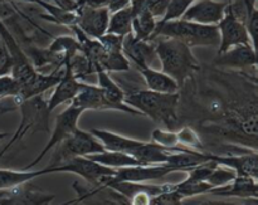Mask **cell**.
<instances>
[{
  "label": "cell",
  "instance_id": "cell-17",
  "mask_svg": "<svg viewBox=\"0 0 258 205\" xmlns=\"http://www.w3.org/2000/svg\"><path fill=\"white\" fill-rule=\"evenodd\" d=\"M70 105L83 111H118V108L106 100L98 86L82 83L78 95L70 102Z\"/></svg>",
  "mask_w": 258,
  "mask_h": 205
},
{
  "label": "cell",
  "instance_id": "cell-27",
  "mask_svg": "<svg viewBox=\"0 0 258 205\" xmlns=\"http://www.w3.org/2000/svg\"><path fill=\"white\" fill-rule=\"evenodd\" d=\"M179 205H257V199H249V200H233L231 198H218L213 195H199L194 198L185 199Z\"/></svg>",
  "mask_w": 258,
  "mask_h": 205
},
{
  "label": "cell",
  "instance_id": "cell-20",
  "mask_svg": "<svg viewBox=\"0 0 258 205\" xmlns=\"http://www.w3.org/2000/svg\"><path fill=\"white\" fill-rule=\"evenodd\" d=\"M90 133L95 136L106 151H116V153H125L130 155L131 151L141 145L144 141L136 140V139L126 138L120 133L112 132L108 130H100V128H92Z\"/></svg>",
  "mask_w": 258,
  "mask_h": 205
},
{
  "label": "cell",
  "instance_id": "cell-9",
  "mask_svg": "<svg viewBox=\"0 0 258 205\" xmlns=\"http://www.w3.org/2000/svg\"><path fill=\"white\" fill-rule=\"evenodd\" d=\"M75 25L92 39H98L107 32L110 12L107 7L91 8L80 5L75 9Z\"/></svg>",
  "mask_w": 258,
  "mask_h": 205
},
{
  "label": "cell",
  "instance_id": "cell-25",
  "mask_svg": "<svg viewBox=\"0 0 258 205\" xmlns=\"http://www.w3.org/2000/svg\"><path fill=\"white\" fill-rule=\"evenodd\" d=\"M158 20L146 10H141L134 14L133 18V32L131 34L140 40H150L155 32Z\"/></svg>",
  "mask_w": 258,
  "mask_h": 205
},
{
  "label": "cell",
  "instance_id": "cell-15",
  "mask_svg": "<svg viewBox=\"0 0 258 205\" xmlns=\"http://www.w3.org/2000/svg\"><path fill=\"white\" fill-rule=\"evenodd\" d=\"M211 160L218 165L232 169L237 176L256 179L258 175V154L257 151H249L238 155H213L211 154Z\"/></svg>",
  "mask_w": 258,
  "mask_h": 205
},
{
  "label": "cell",
  "instance_id": "cell-36",
  "mask_svg": "<svg viewBox=\"0 0 258 205\" xmlns=\"http://www.w3.org/2000/svg\"><path fill=\"white\" fill-rule=\"evenodd\" d=\"M62 205H77V204H76V200H71V201H68V203H64Z\"/></svg>",
  "mask_w": 258,
  "mask_h": 205
},
{
  "label": "cell",
  "instance_id": "cell-5",
  "mask_svg": "<svg viewBox=\"0 0 258 205\" xmlns=\"http://www.w3.org/2000/svg\"><path fill=\"white\" fill-rule=\"evenodd\" d=\"M102 151H105L103 146L95 136L91 135L90 131L86 132L77 128L59 145L55 146V150L47 168H54L71 159L85 158V156L102 153Z\"/></svg>",
  "mask_w": 258,
  "mask_h": 205
},
{
  "label": "cell",
  "instance_id": "cell-3",
  "mask_svg": "<svg viewBox=\"0 0 258 205\" xmlns=\"http://www.w3.org/2000/svg\"><path fill=\"white\" fill-rule=\"evenodd\" d=\"M171 38L194 47H218L219 33L217 25H202L184 19L156 23L151 42L156 38Z\"/></svg>",
  "mask_w": 258,
  "mask_h": 205
},
{
  "label": "cell",
  "instance_id": "cell-38",
  "mask_svg": "<svg viewBox=\"0 0 258 205\" xmlns=\"http://www.w3.org/2000/svg\"><path fill=\"white\" fill-rule=\"evenodd\" d=\"M125 205H128V201H127V203H126V204H125Z\"/></svg>",
  "mask_w": 258,
  "mask_h": 205
},
{
  "label": "cell",
  "instance_id": "cell-35",
  "mask_svg": "<svg viewBox=\"0 0 258 205\" xmlns=\"http://www.w3.org/2000/svg\"><path fill=\"white\" fill-rule=\"evenodd\" d=\"M8 136H9V133L8 132H0V141H3L4 139H7Z\"/></svg>",
  "mask_w": 258,
  "mask_h": 205
},
{
  "label": "cell",
  "instance_id": "cell-32",
  "mask_svg": "<svg viewBox=\"0 0 258 205\" xmlns=\"http://www.w3.org/2000/svg\"><path fill=\"white\" fill-rule=\"evenodd\" d=\"M10 70H12V58L4 39L0 35V76L9 75Z\"/></svg>",
  "mask_w": 258,
  "mask_h": 205
},
{
  "label": "cell",
  "instance_id": "cell-26",
  "mask_svg": "<svg viewBox=\"0 0 258 205\" xmlns=\"http://www.w3.org/2000/svg\"><path fill=\"white\" fill-rule=\"evenodd\" d=\"M176 136H178L179 145L181 148H185L188 150L199 151V153H206V148H204L201 135L191 126L184 125L179 127V130H176Z\"/></svg>",
  "mask_w": 258,
  "mask_h": 205
},
{
  "label": "cell",
  "instance_id": "cell-8",
  "mask_svg": "<svg viewBox=\"0 0 258 205\" xmlns=\"http://www.w3.org/2000/svg\"><path fill=\"white\" fill-rule=\"evenodd\" d=\"M217 28H218L219 33L218 54L227 52L228 49L237 47V45H253L248 32H247L246 25L234 17L231 8H229V3L227 5L224 17L217 24Z\"/></svg>",
  "mask_w": 258,
  "mask_h": 205
},
{
  "label": "cell",
  "instance_id": "cell-12",
  "mask_svg": "<svg viewBox=\"0 0 258 205\" xmlns=\"http://www.w3.org/2000/svg\"><path fill=\"white\" fill-rule=\"evenodd\" d=\"M213 64L221 68H228V70L256 71V47L251 44L237 45V47L228 49L227 52L217 54V57L213 60Z\"/></svg>",
  "mask_w": 258,
  "mask_h": 205
},
{
  "label": "cell",
  "instance_id": "cell-1",
  "mask_svg": "<svg viewBox=\"0 0 258 205\" xmlns=\"http://www.w3.org/2000/svg\"><path fill=\"white\" fill-rule=\"evenodd\" d=\"M123 102L154 122L163 125L165 130L176 131L180 127L179 102L180 92L159 93L144 88H136L125 92Z\"/></svg>",
  "mask_w": 258,
  "mask_h": 205
},
{
  "label": "cell",
  "instance_id": "cell-31",
  "mask_svg": "<svg viewBox=\"0 0 258 205\" xmlns=\"http://www.w3.org/2000/svg\"><path fill=\"white\" fill-rule=\"evenodd\" d=\"M19 95V86L10 75L0 76V100L3 98H15Z\"/></svg>",
  "mask_w": 258,
  "mask_h": 205
},
{
  "label": "cell",
  "instance_id": "cell-37",
  "mask_svg": "<svg viewBox=\"0 0 258 205\" xmlns=\"http://www.w3.org/2000/svg\"><path fill=\"white\" fill-rule=\"evenodd\" d=\"M224 2H228V3H231V2H232V0H224Z\"/></svg>",
  "mask_w": 258,
  "mask_h": 205
},
{
  "label": "cell",
  "instance_id": "cell-2",
  "mask_svg": "<svg viewBox=\"0 0 258 205\" xmlns=\"http://www.w3.org/2000/svg\"><path fill=\"white\" fill-rule=\"evenodd\" d=\"M153 42L155 43L156 57L161 64V71L170 76L181 90L201 70L193 49L180 40L171 38L160 37Z\"/></svg>",
  "mask_w": 258,
  "mask_h": 205
},
{
  "label": "cell",
  "instance_id": "cell-29",
  "mask_svg": "<svg viewBox=\"0 0 258 205\" xmlns=\"http://www.w3.org/2000/svg\"><path fill=\"white\" fill-rule=\"evenodd\" d=\"M237 174L234 173L232 169L226 168L223 165H217L216 168L213 169L209 176L207 178L206 183L211 186L212 189L221 188V186L227 185L231 181H233L236 179Z\"/></svg>",
  "mask_w": 258,
  "mask_h": 205
},
{
  "label": "cell",
  "instance_id": "cell-14",
  "mask_svg": "<svg viewBox=\"0 0 258 205\" xmlns=\"http://www.w3.org/2000/svg\"><path fill=\"white\" fill-rule=\"evenodd\" d=\"M122 53L128 62H133L136 68L153 67L154 62L158 59L155 50V43L151 40L136 39L133 34L123 37Z\"/></svg>",
  "mask_w": 258,
  "mask_h": 205
},
{
  "label": "cell",
  "instance_id": "cell-34",
  "mask_svg": "<svg viewBox=\"0 0 258 205\" xmlns=\"http://www.w3.org/2000/svg\"><path fill=\"white\" fill-rule=\"evenodd\" d=\"M108 3H110V0H77L76 2V7L85 5V7L91 8H103L107 7Z\"/></svg>",
  "mask_w": 258,
  "mask_h": 205
},
{
  "label": "cell",
  "instance_id": "cell-30",
  "mask_svg": "<svg viewBox=\"0 0 258 205\" xmlns=\"http://www.w3.org/2000/svg\"><path fill=\"white\" fill-rule=\"evenodd\" d=\"M193 2L194 0H169L165 14L158 23H166L171 22V20L181 19Z\"/></svg>",
  "mask_w": 258,
  "mask_h": 205
},
{
  "label": "cell",
  "instance_id": "cell-4",
  "mask_svg": "<svg viewBox=\"0 0 258 205\" xmlns=\"http://www.w3.org/2000/svg\"><path fill=\"white\" fill-rule=\"evenodd\" d=\"M20 111V123L9 143L0 151V158L14 145L15 143L24 139L27 135L37 132H50L49 111L47 107V100L43 95L28 98L17 106Z\"/></svg>",
  "mask_w": 258,
  "mask_h": 205
},
{
  "label": "cell",
  "instance_id": "cell-6",
  "mask_svg": "<svg viewBox=\"0 0 258 205\" xmlns=\"http://www.w3.org/2000/svg\"><path fill=\"white\" fill-rule=\"evenodd\" d=\"M48 174L71 173L81 176L92 188H103L110 178L116 174V170L100 165L88 158H75L54 168H45Z\"/></svg>",
  "mask_w": 258,
  "mask_h": 205
},
{
  "label": "cell",
  "instance_id": "cell-19",
  "mask_svg": "<svg viewBox=\"0 0 258 205\" xmlns=\"http://www.w3.org/2000/svg\"><path fill=\"white\" fill-rule=\"evenodd\" d=\"M96 75H97L98 81L97 86L102 91L106 100L118 108V112L128 113V115L133 116H141L143 117V115L139 111L134 110V108H131L130 106H127L123 102L125 101V91L111 78L110 73L106 72V71H98Z\"/></svg>",
  "mask_w": 258,
  "mask_h": 205
},
{
  "label": "cell",
  "instance_id": "cell-24",
  "mask_svg": "<svg viewBox=\"0 0 258 205\" xmlns=\"http://www.w3.org/2000/svg\"><path fill=\"white\" fill-rule=\"evenodd\" d=\"M133 9L131 5L123 9L111 13L108 19L107 32L108 34H115L118 37H126L133 32Z\"/></svg>",
  "mask_w": 258,
  "mask_h": 205
},
{
  "label": "cell",
  "instance_id": "cell-21",
  "mask_svg": "<svg viewBox=\"0 0 258 205\" xmlns=\"http://www.w3.org/2000/svg\"><path fill=\"white\" fill-rule=\"evenodd\" d=\"M141 77L144 78L146 83L148 90L154 91V92L159 93H178L180 92V87L178 83L164 73L163 71H158L154 67H144V68H136Z\"/></svg>",
  "mask_w": 258,
  "mask_h": 205
},
{
  "label": "cell",
  "instance_id": "cell-18",
  "mask_svg": "<svg viewBox=\"0 0 258 205\" xmlns=\"http://www.w3.org/2000/svg\"><path fill=\"white\" fill-rule=\"evenodd\" d=\"M208 195L218 196V198L241 199V200L257 199V180L256 179L244 178V176H236V179L227 185L209 190Z\"/></svg>",
  "mask_w": 258,
  "mask_h": 205
},
{
  "label": "cell",
  "instance_id": "cell-23",
  "mask_svg": "<svg viewBox=\"0 0 258 205\" xmlns=\"http://www.w3.org/2000/svg\"><path fill=\"white\" fill-rule=\"evenodd\" d=\"M90 160L106 166V168L118 170L123 168H133V166H143L135 158L125 153H116V151H102V153L92 154L86 156Z\"/></svg>",
  "mask_w": 258,
  "mask_h": 205
},
{
  "label": "cell",
  "instance_id": "cell-11",
  "mask_svg": "<svg viewBox=\"0 0 258 205\" xmlns=\"http://www.w3.org/2000/svg\"><path fill=\"white\" fill-rule=\"evenodd\" d=\"M228 2L194 0L181 19L202 25H217L226 13Z\"/></svg>",
  "mask_w": 258,
  "mask_h": 205
},
{
  "label": "cell",
  "instance_id": "cell-7",
  "mask_svg": "<svg viewBox=\"0 0 258 205\" xmlns=\"http://www.w3.org/2000/svg\"><path fill=\"white\" fill-rule=\"evenodd\" d=\"M85 112L81 108L75 107L72 105H68V107H66L62 112L58 115L57 121H55L54 128H53L52 133H50L49 141L47 143V145L44 146L42 151H40L39 155L24 168V170H30L34 166H37L38 164L42 161V159L47 155V153H49L52 149H54L55 146L59 145L64 139H67L71 133L75 132L78 128V121L80 117L82 116V113Z\"/></svg>",
  "mask_w": 258,
  "mask_h": 205
},
{
  "label": "cell",
  "instance_id": "cell-10",
  "mask_svg": "<svg viewBox=\"0 0 258 205\" xmlns=\"http://www.w3.org/2000/svg\"><path fill=\"white\" fill-rule=\"evenodd\" d=\"M54 199V194L42 190L32 181L0 191V205H49Z\"/></svg>",
  "mask_w": 258,
  "mask_h": 205
},
{
  "label": "cell",
  "instance_id": "cell-13",
  "mask_svg": "<svg viewBox=\"0 0 258 205\" xmlns=\"http://www.w3.org/2000/svg\"><path fill=\"white\" fill-rule=\"evenodd\" d=\"M174 169L168 165H143L133 166V168H123L116 170V174L107 180L105 186L108 183H148V181L163 179L164 176L174 173ZM103 186V188H105Z\"/></svg>",
  "mask_w": 258,
  "mask_h": 205
},
{
  "label": "cell",
  "instance_id": "cell-39",
  "mask_svg": "<svg viewBox=\"0 0 258 205\" xmlns=\"http://www.w3.org/2000/svg\"><path fill=\"white\" fill-rule=\"evenodd\" d=\"M75 2H77V0H75Z\"/></svg>",
  "mask_w": 258,
  "mask_h": 205
},
{
  "label": "cell",
  "instance_id": "cell-22",
  "mask_svg": "<svg viewBox=\"0 0 258 205\" xmlns=\"http://www.w3.org/2000/svg\"><path fill=\"white\" fill-rule=\"evenodd\" d=\"M47 169L40 170H10V169H0V191L9 190L17 188L22 184L29 183L42 175H47Z\"/></svg>",
  "mask_w": 258,
  "mask_h": 205
},
{
  "label": "cell",
  "instance_id": "cell-28",
  "mask_svg": "<svg viewBox=\"0 0 258 205\" xmlns=\"http://www.w3.org/2000/svg\"><path fill=\"white\" fill-rule=\"evenodd\" d=\"M151 143L170 151L184 150L185 149L179 145L176 131L165 130V128H155L151 132Z\"/></svg>",
  "mask_w": 258,
  "mask_h": 205
},
{
  "label": "cell",
  "instance_id": "cell-33",
  "mask_svg": "<svg viewBox=\"0 0 258 205\" xmlns=\"http://www.w3.org/2000/svg\"><path fill=\"white\" fill-rule=\"evenodd\" d=\"M131 3H133V0H110V3L107 4V9L111 14V13L123 9V8L130 7Z\"/></svg>",
  "mask_w": 258,
  "mask_h": 205
},
{
  "label": "cell",
  "instance_id": "cell-16",
  "mask_svg": "<svg viewBox=\"0 0 258 205\" xmlns=\"http://www.w3.org/2000/svg\"><path fill=\"white\" fill-rule=\"evenodd\" d=\"M82 81H78L73 76L71 68L67 64H64V72H63L62 78L55 85L52 96L47 101V107L49 113L53 112L58 106L71 102L78 95L81 87H82Z\"/></svg>",
  "mask_w": 258,
  "mask_h": 205
}]
</instances>
